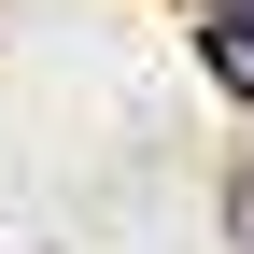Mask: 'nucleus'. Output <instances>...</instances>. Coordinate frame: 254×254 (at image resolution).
Segmentation results:
<instances>
[{
  "label": "nucleus",
  "mask_w": 254,
  "mask_h": 254,
  "mask_svg": "<svg viewBox=\"0 0 254 254\" xmlns=\"http://www.w3.org/2000/svg\"><path fill=\"white\" fill-rule=\"evenodd\" d=\"M226 240H240V254H254V170H240V184H226Z\"/></svg>",
  "instance_id": "nucleus-2"
},
{
  "label": "nucleus",
  "mask_w": 254,
  "mask_h": 254,
  "mask_svg": "<svg viewBox=\"0 0 254 254\" xmlns=\"http://www.w3.org/2000/svg\"><path fill=\"white\" fill-rule=\"evenodd\" d=\"M198 57L226 99H254V0H198Z\"/></svg>",
  "instance_id": "nucleus-1"
}]
</instances>
